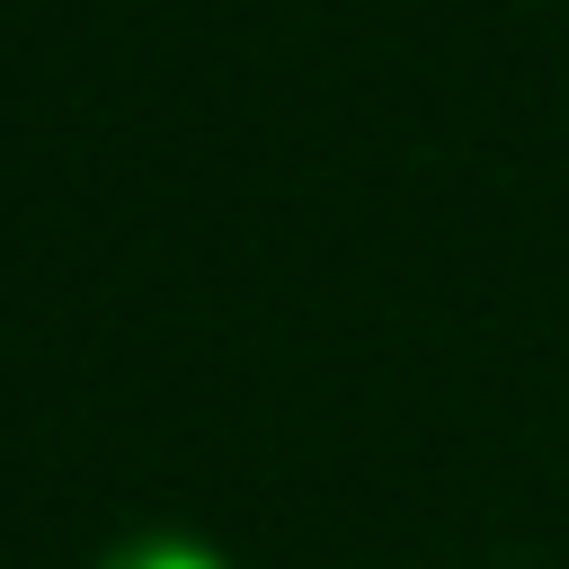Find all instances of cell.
<instances>
[{
	"label": "cell",
	"mask_w": 569,
	"mask_h": 569,
	"mask_svg": "<svg viewBox=\"0 0 569 569\" xmlns=\"http://www.w3.org/2000/svg\"><path fill=\"white\" fill-rule=\"evenodd\" d=\"M107 569H231V560H213L187 533H133L124 551H107Z\"/></svg>",
	"instance_id": "cell-1"
}]
</instances>
